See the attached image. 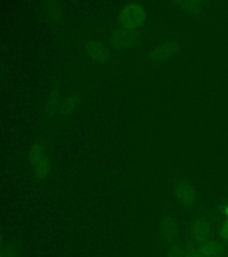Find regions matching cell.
Here are the masks:
<instances>
[{"label": "cell", "instance_id": "277c9868", "mask_svg": "<svg viewBox=\"0 0 228 257\" xmlns=\"http://www.w3.org/2000/svg\"><path fill=\"white\" fill-rule=\"evenodd\" d=\"M175 193L181 205L185 208H191L195 203V191L186 181H179L175 186Z\"/></svg>", "mask_w": 228, "mask_h": 257}, {"label": "cell", "instance_id": "5b68a950", "mask_svg": "<svg viewBox=\"0 0 228 257\" xmlns=\"http://www.w3.org/2000/svg\"><path fill=\"white\" fill-rule=\"evenodd\" d=\"M210 235V225L204 219H199L192 224L191 228V237L194 243L200 245L208 240Z\"/></svg>", "mask_w": 228, "mask_h": 257}, {"label": "cell", "instance_id": "2e32d148", "mask_svg": "<svg viewBox=\"0 0 228 257\" xmlns=\"http://www.w3.org/2000/svg\"><path fill=\"white\" fill-rule=\"evenodd\" d=\"M220 237L223 240L228 242V219L221 226Z\"/></svg>", "mask_w": 228, "mask_h": 257}, {"label": "cell", "instance_id": "ac0fdd59", "mask_svg": "<svg viewBox=\"0 0 228 257\" xmlns=\"http://www.w3.org/2000/svg\"><path fill=\"white\" fill-rule=\"evenodd\" d=\"M223 257H228V253H225V254H224V256H223Z\"/></svg>", "mask_w": 228, "mask_h": 257}, {"label": "cell", "instance_id": "6da1fadb", "mask_svg": "<svg viewBox=\"0 0 228 257\" xmlns=\"http://www.w3.org/2000/svg\"><path fill=\"white\" fill-rule=\"evenodd\" d=\"M144 17L145 13L140 5L129 4L120 11L119 21L123 28L139 29Z\"/></svg>", "mask_w": 228, "mask_h": 257}, {"label": "cell", "instance_id": "30bf717a", "mask_svg": "<svg viewBox=\"0 0 228 257\" xmlns=\"http://www.w3.org/2000/svg\"><path fill=\"white\" fill-rule=\"evenodd\" d=\"M24 249L23 241L20 238H15L12 243L3 248V257H21Z\"/></svg>", "mask_w": 228, "mask_h": 257}, {"label": "cell", "instance_id": "5bb4252c", "mask_svg": "<svg viewBox=\"0 0 228 257\" xmlns=\"http://www.w3.org/2000/svg\"><path fill=\"white\" fill-rule=\"evenodd\" d=\"M168 257H184V250L179 245H173L168 251Z\"/></svg>", "mask_w": 228, "mask_h": 257}, {"label": "cell", "instance_id": "7a4b0ae2", "mask_svg": "<svg viewBox=\"0 0 228 257\" xmlns=\"http://www.w3.org/2000/svg\"><path fill=\"white\" fill-rule=\"evenodd\" d=\"M30 160L34 168V173L39 180H44L48 177L50 171V163L45 155L44 149L41 145L36 143L32 147Z\"/></svg>", "mask_w": 228, "mask_h": 257}, {"label": "cell", "instance_id": "e0dca14e", "mask_svg": "<svg viewBox=\"0 0 228 257\" xmlns=\"http://www.w3.org/2000/svg\"><path fill=\"white\" fill-rule=\"evenodd\" d=\"M4 248V233L0 225V249Z\"/></svg>", "mask_w": 228, "mask_h": 257}, {"label": "cell", "instance_id": "4fadbf2b", "mask_svg": "<svg viewBox=\"0 0 228 257\" xmlns=\"http://www.w3.org/2000/svg\"><path fill=\"white\" fill-rule=\"evenodd\" d=\"M181 8L191 10V11H199L200 9V4L196 1H182L177 3Z\"/></svg>", "mask_w": 228, "mask_h": 257}, {"label": "cell", "instance_id": "ba28073f", "mask_svg": "<svg viewBox=\"0 0 228 257\" xmlns=\"http://www.w3.org/2000/svg\"><path fill=\"white\" fill-rule=\"evenodd\" d=\"M87 50H88L89 56L97 62H105L108 60L109 52L104 45L101 44L96 41H90L87 45Z\"/></svg>", "mask_w": 228, "mask_h": 257}, {"label": "cell", "instance_id": "8992f818", "mask_svg": "<svg viewBox=\"0 0 228 257\" xmlns=\"http://www.w3.org/2000/svg\"><path fill=\"white\" fill-rule=\"evenodd\" d=\"M198 249L202 257H222L224 250L223 243L210 238L201 243Z\"/></svg>", "mask_w": 228, "mask_h": 257}, {"label": "cell", "instance_id": "52a82bcc", "mask_svg": "<svg viewBox=\"0 0 228 257\" xmlns=\"http://www.w3.org/2000/svg\"><path fill=\"white\" fill-rule=\"evenodd\" d=\"M161 237L167 242H172L176 239L178 233V226L172 217H165L160 227Z\"/></svg>", "mask_w": 228, "mask_h": 257}, {"label": "cell", "instance_id": "8fae6325", "mask_svg": "<svg viewBox=\"0 0 228 257\" xmlns=\"http://www.w3.org/2000/svg\"><path fill=\"white\" fill-rule=\"evenodd\" d=\"M59 104H60L59 93L57 92L56 90H54L49 96V101L47 105V112L48 114L49 115L55 114L57 112V110L59 109Z\"/></svg>", "mask_w": 228, "mask_h": 257}, {"label": "cell", "instance_id": "7c38bea8", "mask_svg": "<svg viewBox=\"0 0 228 257\" xmlns=\"http://www.w3.org/2000/svg\"><path fill=\"white\" fill-rule=\"evenodd\" d=\"M77 103H78V99H77L76 96H70L69 98L66 99L64 104H62L61 112L63 114L70 113L73 109L76 107Z\"/></svg>", "mask_w": 228, "mask_h": 257}, {"label": "cell", "instance_id": "9c48e42d", "mask_svg": "<svg viewBox=\"0 0 228 257\" xmlns=\"http://www.w3.org/2000/svg\"><path fill=\"white\" fill-rule=\"evenodd\" d=\"M177 49H178V45L176 44V42H168L154 49L153 52L151 54V58L154 61L164 59L170 55H172L173 53L176 52Z\"/></svg>", "mask_w": 228, "mask_h": 257}, {"label": "cell", "instance_id": "3957f363", "mask_svg": "<svg viewBox=\"0 0 228 257\" xmlns=\"http://www.w3.org/2000/svg\"><path fill=\"white\" fill-rule=\"evenodd\" d=\"M139 36L138 29H128L120 27L113 32L111 40L117 48H127L136 42Z\"/></svg>", "mask_w": 228, "mask_h": 257}, {"label": "cell", "instance_id": "9a60e30c", "mask_svg": "<svg viewBox=\"0 0 228 257\" xmlns=\"http://www.w3.org/2000/svg\"><path fill=\"white\" fill-rule=\"evenodd\" d=\"M184 257H202V255L200 254L199 249L193 246H189L188 248L184 250Z\"/></svg>", "mask_w": 228, "mask_h": 257}]
</instances>
